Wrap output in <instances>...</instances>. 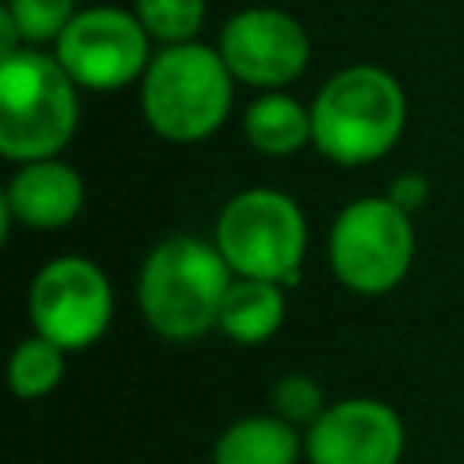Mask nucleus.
Masks as SVG:
<instances>
[{
  "instance_id": "obj_1",
  "label": "nucleus",
  "mask_w": 464,
  "mask_h": 464,
  "mask_svg": "<svg viewBox=\"0 0 464 464\" xmlns=\"http://www.w3.org/2000/svg\"><path fill=\"white\" fill-rule=\"evenodd\" d=\"M232 279L236 276L214 239L196 232L163 236L141 261L134 286L138 312L145 326L163 341H199L203 334L218 330Z\"/></svg>"
},
{
  "instance_id": "obj_2",
  "label": "nucleus",
  "mask_w": 464,
  "mask_h": 464,
  "mask_svg": "<svg viewBox=\"0 0 464 464\" xmlns=\"http://www.w3.org/2000/svg\"><path fill=\"white\" fill-rule=\"evenodd\" d=\"M308 109L312 149L337 167H366L384 160L399 145L410 116L402 83L373 62L337 69Z\"/></svg>"
},
{
  "instance_id": "obj_3",
  "label": "nucleus",
  "mask_w": 464,
  "mask_h": 464,
  "mask_svg": "<svg viewBox=\"0 0 464 464\" xmlns=\"http://www.w3.org/2000/svg\"><path fill=\"white\" fill-rule=\"evenodd\" d=\"M80 123V87L40 47L0 58V156L18 163L62 156Z\"/></svg>"
},
{
  "instance_id": "obj_4",
  "label": "nucleus",
  "mask_w": 464,
  "mask_h": 464,
  "mask_svg": "<svg viewBox=\"0 0 464 464\" xmlns=\"http://www.w3.org/2000/svg\"><path fill=\"white\" fill-rule=\"evenodd\" d=\"M232 72L218 47L199 40L160 47L138 83L141 116L156 138L196 145L221 130L232 112Z\"/></svg>"
},
{
  "instance_id": "obj_5",
  "label": "nucleus",
  "mask_w": 464,
  "mask_h": 464,
  "mask_svg": "<svg viewBox=\"0 0 464 464\" xmlns=\"http://www.w3.org/2000/svg\"><path fill=\"white\" fill-rule=\"evenodd\" d=\"M214 246L239 279L297 286L308 250V221L294 196L268 185L243 188L218 210Z\"/></svg>"
},
{
  "instance_id": "obj_6",
  "label": "nucleus",
  "mask_w": 464,
  "mask_h": 464,
  "mask_svg": "<svg viewBox=\"0 0 464 464\" xmlns=\"http://www.w3.org/2000/svg\"><path fill=\"white\" fill-rule=\"evenodd\" d=\"M413 254V214L395 207L388 196H359L344 203L326 236L334 279L359 297L392 294L410 276Z\"/></svg>"
},
{
  "instance_id": "obj_7",
  "label": "nucleus",
  "mask_w": 464,
  "mask_h": 464,
  "mask_svg": "<svg viewBox=\"0 0 464 464\" xmlns=\"http://www.w3.org/2000/svg\"><path fill=\"white\" fill-rule=\"evenodd\" d=\"M152 36L134 11L116 4L80 7L54 44V58L80 91H120L141 83L152 62Z\"/></svg>"
},
{
  "instance_id": "obj_8",
  "label": "nucleus",
  "mask_w": 464,
  "mask_h": 464,
  "mask_svg": "<svg viewBox=\"0 0 464 464\" xmlns=\"http://www.w3.org/2000/svg\"><path fill=\"white\" fill-rule=\"evenodd\" d=\"M25 304L33 334L54 341L65 352H83L98 344L112 323L109 276L80 254H62L40 265L29 283Z\"/></svg>"
},
{
  "instance_id": "obj_9",
  "label": "nucleus",
  "mask_w": 464,
  "mask_h": 464,
  "mask_svg": "<svg viewBox=\"0 0 464 464\" xmlns=\"http://www.w3.org/2000/svg\"><path fill=\"white\" fill-rule=\"evenodd\" d=\"M218 54L236 83L257 91H283L304 76L312 58V40L304 25L272 4H254L236 11L218 36Z\"/></svg>"
},
{
  "instance_id": "obj_10",
  "label": "nucleus",
  "mask_w": 464,
  "mask_h": 464,
  "mask_svg": "<svg viewBox=\"0 0 464 464\" xmlns=\"http://www.w3.org/2000/svg\"><path fill=\"white\" fill-rule=\"evenodd\" d=\"M406 453V424L395 406L370 395L330 402L304 431L308 464H399Z\"/></svg>"
},
{
  "instance_id": "obj_11",
  "label": "nucleus",
  "mask_w": 464,
  "mask_h": 464,
  "mask_svg": "<svg viewBox=\"0 0 464 464\" xmlns=\"http://www.w3.org/2000/svg\"><path fill=\"white\" fill-rule=\"evenodd\" d=\"M83 199H87V185L80 170L62 156L18 163L0 196L4 228L11 225H25L36 232L65 228L80 218Z\"/></svg>"
},
{
  "instance_id": "obj_12",
  "label": "nucleus",
  "mask_w": 464,
  "mask_h": 464,
  "mask_svg": "<svg viewBox=\"0 0 464 464\" xmlns=\"http://www.w3.org/2000/svg\"><path fill=\"white\" fill-rule=\"evenodd\" d=\"M304 431L276 413L236 417L214 439V464H297Z\"/></svg>"
},
{
  "instance_id": "obj_13",
  "label": "nucleus",
  "mask_w": 464,
  "mask_h": 464,
  "mask_svg": "<svg viewBox=\"0 0 464 464\" xmlns=\"http://www.w3.org/2000/svg\"><path fill=\"white\" fill-rule=\"evenodd\" d=\"M243 138L261 156H294L312 145V109L286 91H261L243 112Z\"/></svg>"
},
{
  "instance_id": "obj_14",
  "label": "nucleus",
  "mask_w": 464,
  "mask_h": 464,
  "mask_svg": "<svg viewBox=\"0 0 464 464\" xmlns=\"http://www.w3.org/2000/svg\"><path fill=\"white\" fill-rule=\"evenodd\" d=\"M286 319V286L268 279H232L218 330L236 344H265Z\"/></svg>"
},
{
  "instance_id": "obj_15",
  "label": "nucleus",
  "mask_w": 464,
  "mask_h": 464,
  "mask_svg": "<svg viewBox=\"0 0 464 464\" xmlns=\"http://www.w3.org/2000/svg\"><path fill=\"white\" fill-rule=\"evenodd\" d=\"M65 355H69L65 348H58L54 341H47L40 334L22 337L11 348V359H7V388H11V395L22 399V402L51 395L65 377Z\"/></svg>"
},
{
  "instance_id": "obj_16",
  "label": "nucleus",
  "mask_w": 464,
  "mask_h": 464,
  "mask_svg": "<svg viewBox=\"0 0 464 464\" xmlns=\"http://www.w3.org/2000/svg\"><path fill=\"white\" fill-rule=\"evenodd\" d=\"M130 11L163 47L192 44L207 22V0H134Z\"/></svg>"
},
{
  "instance_id": "obj_17",
  "label": "nucleus",
  "mask_w": 464,
  "mask_h": 464,
  "mask_svg": "<svg viewBox=\"0 0 464 464\" xmlns=\"http://www.w3.org/2000/svg\"><path fill=\"white\" fill-rule=\"evenodd\" d=\"M22 33L25 47L40 44H58L65 25L76 18V0H4L0 7Z\"/></svg>"
},
{
  "instance_id": "obj_18",
  "label": "nucleus",
  "mask_w": 464,
  "mask_h": 464,
  "mask_svg": "<svg viewBox=\"0 0 464 464\" xmlns=\"http://www.w3.org/2000/svg\"><path fill=\"white\" fill-rule=\"evenodd\" d=\"M268 402H272V413H276V417H283L286 424L304 428V431H308V428L319 420V413L330 406L326 395H323V388H319V381L308 377V373H283V377L272 384Z\"/></svg>"
},
{
  "instance_id": "obj_19",
  "label": "nucleus",
  "mask_w": 464,
  "mask_h": 464,
  "mask_svg": "<svg viewBox=\"0 0 464 464\" xmlns=\"http://www.w3.org/2000/svg\"><path fill=\"white\" fill-rule=\"evenodd\" d=\"M395 207H402L406 214H417L424 203H428V196H431V181H428V174H420V170H406V174H399L392 185H388V192H384Z\"/></svg>"
}]
</instances>
